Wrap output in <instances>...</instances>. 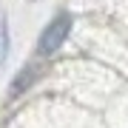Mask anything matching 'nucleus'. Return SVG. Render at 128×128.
Returning a JSON list of instances; mask_svg holds the SVG:
<instances>
[{"mask_svg":"<svg viewBox=\"0 0 128 128\" xmlns=\"http://www.w3.org/2000/svg\"><path fill=\"white\" fill-rule=\"evenodd\" d=\"M6 48H9V37H6V28L0 26V63H3V57H6Z\"/></svg>","mask_w":128,"mask_h":128,"instance_id":"7ed1b4c3","label":"nucleus"},{"mask_svg":"<svg viewBox=\"0 0 128 128\" xmlns=\"http://www.w3.org/2000/svg\"><path fill=\"white\" fill-rule=\"evenodd\" d=\"M34 74H37V71L32 68V66H26V68H20L17 80L12 82V91H9V97H17V94H23L26 88H28V86L34 82Z\"/></svg>","mask_w":128,"mask_h":128,"instance_id":"f03ea898","label":"nucleus"},{"mask_svg":"<svg viewBox=\"0 0 128 128\" xmlns=\"http://www.w3.org/2000/svg\"><path fill=\"white\" fill-rule=\"evenodd\" d=\"M71 26H74V20H71V14H57L51 23L43 28V34H40V40H37V54L40 57H48V54H54V51L66 43V37H68L71 32Z\"/></svg>","mask_w":128,"mask_h":128,"instance_id":"f257e3e1","label":"nucleus"}]
</instances>
